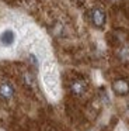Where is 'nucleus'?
Listing matches in <instances>:
<instances>
[{
  "mask_svg": "<svg viewBox=\"0 0 129 131\" xmlns=\"http://www.w3.org/2000/svg\"><path fill=\"white\" fill-rule=\"evenodd\" d=\"M90 21H91L93 27L95 28H102L107 23V13L104 12L102 7H93L90 10Z\"/></svg>",
  "mask_w": 129,
  "mask_h": 131,
  "instance_id": "obj_1",
  "label": "nucleus"
},
{
  "mask_svg": "<svg viewBox=\"0 0 129 131\" xmlns=\"http://www.w3.org/2000/svg\"><path fill=\"white\" fill-rule=\"evenodd\" d=\"M16 94L14 85L8 80H2L0 82V99L3 100H11Z\"/></svg>",
  "mask_w": 129,
  "mask_h": 131,
  "instance_id": "obj_2",
  "label": "nucleus"
},
{
  "mask_svg": "<svg viewBox=\"0 0 129 131\" xmlns=\"http://www.w3.org/2000/svg\"><path fill=\"white\" fill-rule=\"evenodd\" d=\"M112 90L117 96H126L129 93V82L125 79H117L114 83H112Z\"/></svg>",
  "mask_w": 129,
  "mask_h": 131,
  "instance_id": "obj_3",
  "label": "nucleus"
},
{
  "mask_svg": "<svg viewBox=\"0 0 129 131\" xmlns=\"http://www.w3.org/2000/svg\"><path fill=\"white\" fill-rule=\"evenodd\" d=\"M14 42H16V32L13 30L7 28L4 31H2V34H0V45L11 47Z\"/></svg>",
  "mask_w": 129,
  "mask_h": 131,
  "instance_id": "obj_4",
  "label": "nucleus"
},
{
  "mask_svg": "<svg viewBox=\"0 0 129 131\" xmlns=\"http://www.w3.org/2000/svg\"><path fill=\"white\" fill-rule=\"evenodd\" d=\"M87 90V83L83 79H76L70 83V92L74 96H83Z\"/></svg>",
  "mask_w": 129,
  "mask_h": 131,
  "instance_id": "obj_5",
  "label": "nucleus"
}]
</instances>
